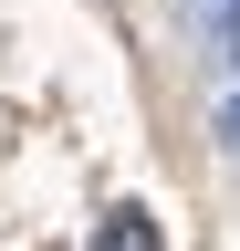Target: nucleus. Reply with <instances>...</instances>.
Wrapping results in <instances>:
<instances>
[{"label":"nucleus","mask_w":240,"mask_h":251,"mask_svg":"<svg viewBox=\"0 0 240 251\" xmlns=\"http://www.w3.org/2000/svg\"><path fill=\"white\" fill-rule=\"evenodd\" d=\"M84 251H167V241H157V220H146L136 199H115V209L94 220V241H84Z\"/></svg>","instance_id":"obj_1"},{"label":"nucleus","mask_w":240,"mask_h":251,"mask_svg":"<svg viewBox=\"0 0 240 251\" xmlns=\"http://www.w3.org/2000/svg\"><path fill=\"white\" fill-rule=\"evenodd\" d=\"M198 21H209V42L240 63V0H198Z\"/></svg>","instance_id":"obj_2"},{"label":"nucleus","mask_w":240,"mask_h":251,"mask_svg":"<svg viewBox=\"0 0 240 251\" xmlns=\"http://www.w3.org/2000/svg\"><path fill=\"white\" fill-rule=\"evenodd\" d=\"M219 147L240 157V94H230V105H219Z\"/></svg>","instance_id":"obj_3"}]
</instances>
